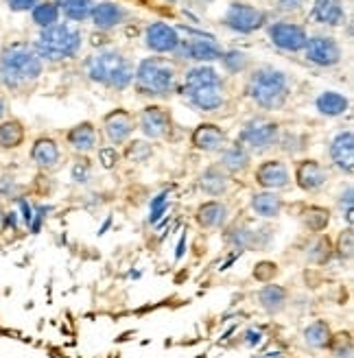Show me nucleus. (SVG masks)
Wrapping results in <instances>:
<instances>
[{
    "label": "nucleus",
    "mask_w": 354,
    "mask_h": 358,
    "mask_svg": "<svg viewBox=\"0 0 354 358\" xmlns=\"http://www.w3.org/2000/svg\"><path fill=\"white\" fill-rule=\"evenodd\" d=\"M269 38L271 42L282 48V50H291V52H297V50H304L309 38H306V31L297 24H291V22H276L269 27Z\"/></svg>",
    "instance_id": "1a4fd4ad"
},
{
    "label": "nucleus",
    "mask_w": 354,
    "mask_h": 358,
    "mask_svg": "<svg viewBox=\"0 0 354 358\" xmlns=\"http://www.w3.org/2000/svg\"><path fill=\"white\" fill-rule=\"evenodd\" d=\"M42 59L29 44H9L0 55V83L9 90H22L42 75Z\"/></svg>",
    "instance_id": "f257e3e1"
},
{
    "label": "nucleus",
    "mask_w": 354,
    "mask_h": 358,
    "mask_svg": "<svg viewBox=\"0 0 354 358\" xmlns=\"http://www.w3.org/2000/svg\"><path fill=\"white\" fill-rule=\"evenodd\" d=\"M68 145L75 151L90 153L97 147V129L92 127V122H81L77 127L68 131Z\"/></svg>",
    "instance_id": "393cba45"
},
{
    "label": "nucleus",
    "mask_w": 354,
    "mask_h": 358,
    "mask_svg": "<svg viewBox=\"0 0 354 358\" xmlns=\"http://www.w3.org/2000/svg\"><path fill=\"white\" fill-rule=\"evenodd\" d=\"M306 3V0H278V5L282 7V9H287V11H291V9H299Z\"/></svg>",
    "instance_id": "de8ad7c7"
},
{
    "label": "nucleus",
    "mask_w": 354,
    "mask_h": 358,
    "mask_svg": "<svg viewBox=\"0 0 354 358\" xmlns=\"http://www.w3.org/2000/svg\"><path fill=\"white\" fill-rule=\"evenodd\" d=\"M31 15H33L35 24L42 27V29H48L52 24H57V20H59V7H57V3H38L31 9Z\"/></svg>",
    "instance_id": "2f4dec72"
},
{
    "label": "nucleus",
    "mask_w": 354,
    "mask_h": 358,
    "mask_svg": "<svg viewBox=\"0 0 354 358\" xmlns=\"http://www.w3.org/2000/svg\"><path fill=\"white\" fill-rule=\"evenodd\" d=\"M247 92L256 101V105L264 107V110H280L289 96V79L280 70L262 66L247 83Z\"/></svg>",
    "instance_id": "20e7f679"
},
{
    "label": "nucleus",
    "mask_w": 354,
    "mask_h": 358,
    "mask_svg": "<svg viewBox=\"0 0 354 358\" xmlns=\"http://www.w3.org/2000/svg\"><path fill=\"white\" fill-rule=\"evenodd\" d=\"M295 182L304 192H317L326 186L328 173L320 162H315V159H302V162H297L295 166Z\"/></svg>",
    "instance_id": "f8f14e48"
},
{
    "label": "nucleus",
    "mask_w": 354,
    "mask_h": 358,
    "mask_svg": "<svg viewBox=\"0 0 354 358\" xmlns=\"http://www.w3.org/2000/svg\"><path fill=\"white\" fill-rule=\"evenodd\" d=\"M194 219H197L199 227H204V229H221V227H225V223L229 219V210L225 203H221L217 199H210L197 208Z\"/></svg>",
    "instance_id": "a211bd4d"
},
{
    "label": "nucleus",
    "mask_w": 354,
    "mask_h": 358,
    "mask_svg": "<svg viewBox=\"0 0 354 358\" xmlns=\"http://www.w3.org/2000/svg\"><path fill=\"white\" fill-rule=\"evenodd\" d=\"M15 229L17 227V212H5V221H3V229Z\"/></svg>",
    "instance_id": "09e8293b"
},
{
    "label": "nucleus",
    "mask_w": 354,
    "mask_h": 358,
    "mask_svg": "<svg viewBox=\"0 0 354 358\" xmlns=\"http://www.w3.org/2000/svg\"><path fill=\"white\" fill-rule=\"evenodd\" d=\"M278 264H274V262H260L256 268H254V278L258 280V282H262V284H267V282H271L274 280V275H276V268Z\"/></svg>",
    "instance_id": "58836bf2"
},
{
    "label": "nucleus",
    "mask_w": 354,
    "mask_h": 358,
    "mask_svg": "<svg viewBox=\"0 0 354 358\" xmlns=\"http://www.w3.org/2000/svg\"><path fill=\"white\" fill-rule=\"evenodd\" d=\"M24 124L15 118L0 120V149L3 151H13L24 142Z\"/></svg>",
    "instance_id": "a878e982"
},
{
    "label": "nucleus",
    "mask_w": 354,
    "mask_h": 358,
    "mask_svg": "<svg viewBox=\"0 0 354 358\" xmlns=\"http://www.w3.org/2000/svg\"><path fill=\"white\" fill-rule=\"evenodd\" d=\"M57 7H59V13H64L68 20L83 22L85 17L92 15L94 3L92 0H59Z\"/></svg>",
    "instance_id": "c756f323"
},
{
    "label": "nucleus",
    "mask_w": 354,
    "mask_h": 358,
    "mask_svg": "<svg viewBox=\"0 0 354 358\" xmlns=\"http://www.w3.org/2000/svg\"><path fill=\"white\" fill-rule=\"evenodd\" d=\"M315 105L324 116H341L348 110V99L339 92H324L317 96Z\"/></svg>",
    "instance_id": "7c9ffc66"
},
{
    "label": "nucleus",
    "mask_w": 354,
    "mask_h": 358,
    "mask_svg": "<svg viewBox=\"0 0 354 358\" xmlns=\"http://www.w3.org/2000/svg\"><path fill=\"white\" fill-rule=\"evenodd\" d=\"M186 243H188V234H186V229H184L180 241H177V247H175V262H180L184 258V254H186Z\"/></svg>",
    "instance_id": "a18cd8bd"
},
{
    "label": "nucleus",
    "mask_w": 354,
    "mask_h": 358,
    "mask_svg": "<svg viewBox=\"0 0 354 358\" xmlns=\"http://www.w3.org/2000/svg\"><path fill=\"white\" fill-rule=\"evenodd\" d=\"M311 17L320 24L339 27L346 20V11H344L341 0H315Z\"/></svg>",
    "instance_id": "412c9836"
},
{
    "label": "nucleus",
    "mask_w": 354,
    "mask_h": 358,
    "mask_svg": "<svg viewBox=\"0 0 354 358\" xmlns=\"http://www.w3.org/2000/svg\"><path fill=\"white\" fill-rule=\"evenodd\" d=\"M278 131H280L278 124L271 120H262V118L250 120L239 136V145H243L247 151H256V153L267 151L278 142Z\"/></svg>",
    "instance_id": "0eeeda50"
},
{
    "label": "nucleus",
    "mask_w": 354,
    "mask_h": 358,
    "mask_svg": "<svg viewBox=\"0 0 354 358\" xmlns=\"http://www.w3.org/2000/svg\"><path fill=\"white\" fill-rule=\"evenodd\" d=\"M79 48H81V33L70 24H52L44 29L33 46L40 59H48V62H62L75 57Z\"/></svg>",
    "instance_id": "39448f33"
},
{
    "label": "nucleus",
    "mask_w": 354,
    "mask_h": 358,
    "mask_svg": "<svg viewBox=\"0 0 354 358\" xmlns=\"http://www.w3.org/2000/svg\"><path fill=\"white\" fill-rule=\"evenodd\" d=\"M304 336V343L313 350H326L330 345V338H332V330L326 324L324 319H317L313 324H309L302 332Z\"/></svg>",
    "instance_id": "bb28decb"
},
{
    "label": "nucleus",
    "mask_w": 354,
    "mask_h": 358,
    "mask_svg": "<svg viewBox=\"0 0 354 358\" xmlns=\"http://www.w3.org/2000/svg\"><path fill=\"white\" fill-rule=\"evenodd\" d=\"M192 145L206 153L219 151L225 145V134L217 127V124L204 122L192 131Z\"/></svg>",
    "instance_id": "4be33fe9"
},
{
    "label": "nucleus",
    "mask_w": 354,
    "mask_h": 358,
    "mask_svg": "<svg viewBox=\"0 0 354 358\" xmlns=\"http://www.w3.org/2000/svg\"><path fill=\"white\" fill-rule=\"evenodd\" d=\"M330 157L334 166L344 171L346 175L354 173V136L352 131H341L334 136L330 145Z\"/></svg>",
    "instance_id": "2eb2a0df"
},
{
    "label": "nucleus",
    "mask_w": 354,
    "mask_h": 358,
    "mask_svg": "<svg viewBox=\"0 0 354 358\" xmlns=\"http://www.w3.org/2000/svg\"><path fill=\"white\" fill-rule=\"evenodd\" d=\"M199 188L210 196H221L229 188V179L219 166H210L199 175Z\"/></svg>",
    "instance_id": "b1692460"
},
{
    "label": "nucleus",
    "mask_w": 354,
    "mask_h": 358,
    "mask_svg": "<svg viewBox=\"0 0 354 358\" xmlns=\"http://www.w3.org/2000/svg\"><path fill=\"white\" fill-rule=\"evenodd\" d=\"M252 210L262 219H276L282 212V196L276 190H262V192H254L252 201H250Z\"/></svg>",
    "instance_id": "5701e85b"
},
{
    "label": "nucleus",
    "mask_w": 354,
    "mask_h": 358,
    "mask_svg": "<svg viewBox=\"0 0 354 358\" xmlns=\"http://www.w3.org/2000/svg\"><path fill=\"white\" fill-rule=\"evenodd\" d=\"M184 94L190 99L194 107L204 112H215L223 105V83L215 68L197 66L186 73L184 81Z\"/></svg>",
    "instance_id": "f03ea898"
},
{
    "label": "nucleus",
    "mask_w": 354,
    "mask_h": 358,
    "mask_svg": "<svg viewBox=\"0 0 354 358\" xmlns=\"http://www.w3.org/2000/svg\"><path fill=\"white\" fill-rule=\"evenodd\" d=\"M287 289L285 286H280V284H271L267 282L262 286V289L258 291V306L267 313V315H278L285 310L287 306Z\"/></svg>",
    "instance_id": "aec40b11"
},
{
    "label": "nucleus",
    "mask_w": 354,
    "mask_h": 358,
    "mask_svg": "<svg viewBox=\"0 0 354 358\" xmlns=\"http://www.w3.org/2000/svg\"><path fill=\"white\" fill-rule=\"evenodd\" d=\"M223 22L236 31V33H254L256 29L262 27L264 22V13L252 5H245V3H232L225 11Z\"/></svg>",
    "instance_id": "6e6552de"
},
{
    "label": "nucleus",
    "mask_w": 354,
    "mask_h": 358,
    "mask_svg": "<svg viewBox=\"0 0 354 358\" xmlns=\"http://www.w3.org/2000/svg\"><path fill=\"white\" fill-rule=\"evenodd\" d=\"M262 330L260 328H250V330H245V334H243V343L247 345V348H258L260 343H262Z\"/></svg>",
    "instance_id": "79ce46f5"
},
{
    "label": "nucleus",
    "mask_w": 354,
    "mask_h": 358,
    "mask_svg": "<svg viewBox=\"0 0 354 358\" xmlns=\"http://www.w3.org/2000/svg\"><path fill=\"white\" fill-rule=\"evenodd\" d=\"M17 203H20L22 219H24V223H27V227H29V225H31V221H33V208L29 206V201H27V199H17Z\"/></svg>",
    "instance_id": "49530a36"
},
{
    "label": "nucleus",
    "mask_w": 354,
    "mask_h": 358,
    "mask_svg": "<svg viewBox=\"0 0 354 358\" xmlns=\"http://www.w3.org/2000/svg\"><path fill=\"white\" fill-rule=\"evenodd\" d=\"M50 212V208H46V206H42V208H38V210H33V221H31V231L33 234H38L40 231V227H42V221L46 219V214Z\"/></svg>",
    "instance_id": "37998d69"
},
{
    "label": "nucleus",
    "mask_w": 354,
    "mask_h": 358,
    "mask_svg": "<svg viewBox=\"0 0 354 358\" xmlns=\"http://www.w3.org/2000/svg\"><path fill=\"white\" fill-rule=\"evenodd\" d=\"M147 46L155 52H175V48L180 46V35H177V29L164 24V22H153L147 27Z\"/></svg>",
    "instance_id": "4468645a"
},
{
    "label": "nucleus",
    "mask_w": 354,
    "mask_h": 358,
    "mask_svg": "<svg viewBox=\"0 0 354 358\" xmlns=\"http://www.w3.org/2000/svg\"><path fill=\"white\" fill-rule=\"evenodd\" d=\"M59 157H62L59 147H57V142L52 138H38L33 142L31 159H33V164L38 169H44V171L55 169L59 164Z\"/></svg>",
    "instance_id": "6ab92c4d"
},
{
    "label": "nucleus",
    "mask_w": 354,
    "mask_h": 358,
    "mask_svg": "<svg viewBox=\"0 0 354 358\" xmlns=\"http://www.w3.org/2000/svg\"><path fill=\"white\" fill-rule=\"evenodd\" d=\"M40 0H7V7L11 11H31Z\"/></svg>",
    "instance_id": "c03bdc74"
},
{
    "label": "nucleus",
    "mask_w": 354,
    "mask_h": 358,
    "mask_svg": "<svg viewBox=\"0 0 354 358\" xmlns=\"http://www.w3.org/2000/svg\"><path fill=\"white\" fill-rule=\"evenodd\" d=\"M352 194H354L352 186H348L346 192L339 194V208H341V212H344L348 227H352V223H354V196H352Z\"/></svg>",
    "instance_id": "f704fd0d"
},
{
    "label": "nucleus",
    "mask_w": 354,
    "mask_h": 358,
    "mask_svg": "<svg viewBox=\"0 0 354 358\" xmlns=\"http://www.w3.org/2000/svg\"><path fill=\"white\" fill-rule=\"evenodd\" d=\"M3 221H5V208L0 206V229H3Z\"/></svg>",
    "instance_id": "603ef678"
},
{
    "label": "nucleus",
    "mask_w": 354,
    "mask_h": 358,
    "mask_svg": "<svg viewBox=\"0 0 354 358\" xmlns=\"http://www.w3.org/2000/svg\"><path fill=\"white\" fill-rule=\"evenodd\" d=\"M105 134H108L112 145H122L134 131V118L125 110H114L112 114L105 116Z\"/></svg>",
    "instance_id": "f3484780"
},
{
    "label": "nucleus",
    "mask_w": 354,
    "mask_h": 358,
    "mask_svg": "<svg viewBox=\"0 0 354 358\" xmlns=\"http://www.w3.org/2000/svg\"><path fill=\"white\" fill-rule=\"evenodd\" d=\"M85 70L92 81L116 90H125L134 81V66L118 50L97 52L85 62Z\"/></svg>",
    "instance_id": "7ed1b4c3"
},
{
    "label": "nucleus",
    "mask_w": 354,
    "mask_h": 358,
    "mask_svg": "<svg viewBox=\"0 0 354 358\" xmlns=\"http://www.w3.org/2000/svg\"><path fill=\"white\" fill-rule=\"evenodd\" d=\"M291 182L289 169L280 159H267L256 169V184L262 186L264 190H280L287 188Z\"/></svg>",
    "instance_id": "9b49d317"
},
{
    "label": "nucleus",
    "mask_w": 354,
    "mask_h": 358,
    "mask_svg": "<svg viewBox=\"0 0 354 358\" xmlns=\"http://www.w3.org/2000/svg\"><path fill=\"white\" fill-rule=\"evenodd\" d=\"M99 162H101V166L103 169H114L116 164H118V151H116V147H103V149H99Z\"/></svg>",
    "instance_id": "ea45409f"
},
{
    "label": "nucleus",
    "mask_w": 354,
    "mask_h": 358,
    "mask_svg": "<svg viewBox=\"0 0 354 358\" xmlns=\"http://www.w3.org/2000/svg\"><path fill=\"white\" fill-rule=\"evenodd\" d=\"M169 196H171V192L162 190L160 194H155L153 199H151V206H149V223L151 225H155L167 214V210H169Z\"/></svg>",
    "instance_id": "72a5a7b5"
},
{
    "label": "nucleus",
    "mask_w": 354,
    "mask_h": 358,
    "mask_svg": "<svg viewBox=\"0 0 354 358\" xmlns=\"http://www.w3.org/2000/svg\"><path fill=\"white\" fill-rule=\"evenodd\" d=\"M134 79H136V87L143 94L167 96V94L173 92L177 75H175V68L167 59L149 57V59L138 64V70H136Z\"/></svg>",
    "instance_id": "423d86ee"
},
{
    "label": "nucleus",
    "mask_w": 354,
    "mask_h": 358,
    "mask_svg": "<svg viewBox=\"0 0 354 358\" xmlns=\"http://www.w3.org/2000/svg\"><path fill=\"white\" fill-rule=\"evenodd\" d=\"M20 192V186L13 177L9 175H0V199H11V196H17Z\"/></svg>",
    "instance_id": "4c0bfd02"
},
{
    "label": "nucleus",
    "mask_w": 354,
    "mask_h": 358,
    "mask_svg": "<svg viewBox=\"0 0 354 358\" xmlns=\"http://www.w3.org/2000/svg\"><path fill=\"white\" fill-rule=\"evenodd\" d=\"M304 223L309 229L313 231H322L328 227L330 223V212L326 208H320V206H311L306 212H304Z\"/></svg>",
    "instance_id": "473e14b6"
},
{
    "label": "nucleus",
    "mask_w": 354,
    "mask_h": 358,
    "mask_svg": "<svg viewBox=\"0 0 354 358\" xmlns=\"http://www.w3.org/2000/svg\"><path fill=\"white\" fill-rule=\"evenodd\" d=\"M197 40H188L186 44L180 42L175 50H180L182 55H186L188 59H197V62H215L221 59V48L212 42V35H201V33H194Z\"/></svg>",
    "instance_id": "ddd939ff"
},
{
    "label": "nucleus",
    "mask_w": 354,
    "mask_h": 358,
    "mask_svg": "<svg viewBox=\"0 0 354 358\" xmlns=\"http://www.w3.org/2000/svg\"><path fill=\"white\" fill-rule=\"evenodd\" d=\"M90 175H92V171H90V164L87 162H77L73 166V179L77 184H87L90 182Z\"/></svg>",
    "instance_id": "a19ab883"
},
{
    "label": "nucleus",
    "mask_w": 354,
    "mask_h": 358,
    "mask_svg": "<svg viewBox=\"0 0 354 358\" xmlns=\"http://www.w3.org/2000/svg\"><path fill=\"white\" fill-rule=\"evenodd\" d=\"M221 166L227 171V173H243L247 166H250V151H247L243 145H232L223 151V157H221Z\"/></svg>",
    "instance_id": "cd10ccee"
},
{
    "label": "nucleus",
    "mask_w": 354,
    "mask_h": 358,
    "mask_svg": "<svg viewBox=\"0 0 354 358\" xmlns=\"http://www.w3.org/2000/svg\"><path fill=\"white\" fill-rule=\"evenodd\" d=\"M122 15H125V11L114 3H101V5H94L92 9V20L99 29H112L120 24Z\"/></svg>",
    "instance_id": "c85d7f7f"
},
{
    "label": "nucleus",
    "mask_w": 354,
    "mask_h": 358,
    "mask_svg": "<svg viewBox=\"0 0 354 358\" xmlns=\"http://www.w3.org/2000/svg\"><path fill=\"white\" fill-rule=\"evenodd\" d=\"M110 225H112V219H108V221H105V223H103V227L99 229V236H103V234H105V229H108Z\"/></svg>",
    "instance_id": "3c124183"
},
{
    "label": "nucleus",
    "mask_w": 354,
    "mask_h": 358,
    "mask_svg": "<svg viewBox=\"0 0 354 358\" xmlns=\"http://www.w3.org/2000/svg\"><path fill=\"white\" fill-rule=\"evenodd\" d=\"M5 116H7V101L0 94V120H5Z\"/></svg>",
    "instance_id": "8fccbe9b"
},
{
    "label": "nucleus",
    "mask_w": 354,
    "mask_h": 358,
    "mask_svg": "<svg viewBox=\"0 0 354 358\" xmlns=\"http://www.w3.org/2000/svg\"><path fill=\"white\" fill-rule=\"evenodd\" d=\"M352 249H354V231L352 227H346L337 238V254L341 258H352Z\"/></svg>",
    "instance_id": "c9c22d12"
},
{
    "label": "nucleus",
    "mask_w": 354,
    "mask_h": 358,
    "mask_svg": "<svg viewBox=\"0 0 354 358\" xmlns=\"http://www.w3.org/2000/svg\"><path fill=\"white\" fill-rule=\"evenodd\" d=\"M169 127H171V118L162 107L151 105V107H145L143 114H140V129L151 140L167 136Z\"/></svg>",
    "instance_id": "dca6fc26"
},
{
    "label": "nucleus",
    "mask_w": 354,
    "mask_h": 358,
    "mask_svg": "<svg viewBox=\"0 0 354 358\" xmlns=\"http://www.w3.org/2000/svg\"><path fill=\"white\" fill-rule=\"evenodd\" d=\"M221 59H223L225 68L232 70V73H239V70H243L247 66V57L239 50H232V52H227V55H221Z\"/></svg>",
    "instance_id": "e433bc0d"
},
{
    "label": "nucleus",
    "mask_w": 354,
    "mask_h": 358,
    "mask_svg": "<svg viewBox=\"0 0 354 358\" xmlns=\"http://www.w3.org/2000/svg\"><path fill=\"white\" fill-rule=\"evenodd\" d=\"M306 50V59L313 62L315 66H334L339 64L341 59V48L339 44L334 42L332 38H322V35H317V38H311L304 46Z\"/></svg>",
    "instance_id": "9d476101"
}]
</instances>
